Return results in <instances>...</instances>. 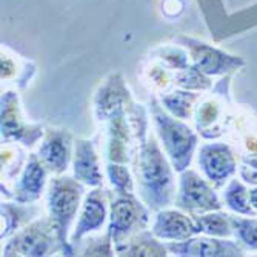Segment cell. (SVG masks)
Returning <instances> with one entry per match:
<instances>
[{"label": "cell", "mask_w": 257, "mask_h": 257, "mask_svg": "<svg viewBox=\"0 0 257 257\" xmlns=\"http://www.w3.org/2000/svg\"><path fill=\"white\" fill-rule=\"evenodd\" d=\"M140 179H142L144 194L148 203L153 206H160L167 203L171 197V174L162 153L156 147L154 140L144 147L140 154Z\"/></svg>", "instance_id": "1"}, {"label": "cell", "mask_w": 257, "mask_h": 257, "mask_svg": "<svg viewBox=\"0 0 257 257\" xmlns=\"http://www.w3.org/2000/svg\"><path fill=\"white\" fill-rule=\"evenodd\" d=\"M82 196V188L71 179H54L50 188V209L51 222L54 225L59 242L65 243V236L68 225L74 219L79 200Z\"/></svg>", "instance_id": "2"}, {"label": "cell", "mask_w": 257, "mask_h": 257, "mask_svg": "<svg viewBox=\"0 0 257 257\" xmlns=\"http://www.w3.org/2000/svg\"><path fill=\"white\" fill-rule=\"evenodd\" d=\"M154 117L176 170L182 171L191 160V154L196 147V136L186 126L174 122L157 108H154Z\"/></svg>", "instance_id": "3"}, {"label": "cell", "mask_w": 257, "mask_h": 257, "mask_svg": "<svg viewBox=\"0 0 257 257\" xmlns=\"http://www.w3.org/2000/svg\"><path fill=\"white\" fill-rule=\"evenodd\" d=\"M180 208L186 211H214L220 208V202L214 191L193 171L183 174L182 188L177 199Z\"/></svg>", "instance_id": "4"}, {"label": "cell", "mask_w": 257, "mask_h": 257, "mask_svg": "<svg viewBox=\"0 0 257 257\" xmlns=\"http://www.w3.org/2000/svg\"><path fill=\"white\" fill-rule=\"evenodd\" d=\"M53 222L43 220L31 225L5 248V255H45L51 248Z\"/></svg>", "instance_id": "5"}, {"label": "cell", "mask_w": 257, "mask_h": 257, "mask_svg": "<svg viewBox=\"0 0 257 257\" xmlns=\"http://www.w3.org/2000/svg\"><path fill=\"white\" fill-rule=\"evenodd\" d=\"M199 163L206 177L216 186L223 185L225 180L236 171V160L229 148L219 144L203 147L199 156Z\"/></svg>", "instance_id": "6"}, {"label": "cell", "mask_w": 257, "mask_h": 257, "mask_svg": "<svg viewBox=\"0 0 257 257\" xmlns=\"http://www.w3.org/2000/svg\"><path fill=\"white\" fill-rule=\"evenodd\" d=\"M188 42L191 43L190 48L193 51V59L196 62L197 69L205 74H225L243 66V60L237 57L226 56L225 53H220L219 50H214L205 43L193 40Z\"/></svg>", "instance_id": "7"}, {"label": "cell", "mask_w": 257, "mask_h": 257, "mask_svg": "<svg viewBox=\"0 0 257 257\" xmlns=\"http://www.w3.org/2000/svg\"><path fill=\"white\" fill-rule=\"evenodd\" d=\"M147 222V214L144 213L134 199L131 197H119L112 202V214H111V226L109 232L115 240L126 236L136 225L142 226Z\"/></svg>", "instance_id": "8"}, {"label": "cell", "mask_w": 257, "mask_h": 257, "mask_svg": "<svg viewBox=\"0 0 257 257\" xmlns=\"http://www.w3.org/2000/svg\"><path fill=\"white\" fill-rule=\"evenodd\" d=\"M168 248L182 255H242L243 246L231 240L194 239L183 243H171Z\"/></svg>", "instance_id": "9"}, {"label": "cell", "mask_w": 257, "mask_h": 257, "mask_svg": "<svg viewBox=\"0 0 257 257\" xmlns=\"http://www.w3.org/2000/svg\"><path fill=\"white\" fill-rule=\"evenodd\" d=\"M40 157L45 165L56 173L66 170L69 157V136L63 131H50L40 150Z\"/></svg>", "instance_id": "10"}, {"label": "cell", "mask_w": 257, "mask_h": 257, "mask_svg": "<svg viewBox=\"0 0 257 257\" xmlns=\"http://www.w3.org/2000/svg\"><path fill=\"white\" fill-rule=\"evenodd\" d=\"M196 232H199L197 225H194L193 220L186 216L176 211L159 214L154 225V234L162 239H186Z\"/></svg>", "instance_id": "11"}, {"label": "cell", "mask_w": 257, "mask_h": 257, "mask_svg": "<svg viewBox=\"0 0 257 257\" xmlns=\"http://www.w3.org/2000/svg\"><path fill=\"white\" fill-rule=\"evenodd\" d=\"M103 220H105V205L102 200V194H100V191H94V193H91V196H88V199L85 202L83 211H82L80 220L76 226L73 240L82 237L89 231L97 229L103 223Z\"/></svg>", "instance_id": "12"}, {"label": "cell", "mask_w": 257, "mask_h": 257, "mask_svg": "<svg viewBox=\"0 0 257 257\" xmlns=\"http://www.w3.org/2000/svg\"><path fill=\"white\" fill-rule=\"evenodd\" d=\"M76 177L89 185L100 183V173L97 167L96 154L89 142H77L76 145V162H74Z\"/></svg>", "instance_id": "13"}, {"label": "cell", "mask_w": 257, "mask_h": 257, "mask_svg": "<svg viewBox=\"0 0 257 257\" xmlns=\"http://www.w3.org/2000/svg\"><path fill=\"white\" fill-rule=\"evenodd\" d=\"M43 183H45V170L42 167V163L36 157H33L25 170V174H23L19 183L17 200L30 202L37 199L42 193Z\"/></svg>", "instance_id": "14"}, {"label": "cell", "mask_w": 257, "mask_h": 257, "mask_svg": "<svg viewBox=\"0 0 257 257\" xmlns=\"http://www.w3.org/2000/svg\"><path fill=\"white\" fill-rule=\"evenodd\" d=\"M225 202L228 203V206L232 209V211H236L239 214H245V216L255 214L252 209V205L249 202V193L237 180H232L228 185V188L225 191Z\"/></svg>", "instance_id": "15"}, {"label": "cell", "mask_w": 257, "mask_h": 257, "mask_svg": "<svg viewBox=\"0 0 257 257\" xmlns=\"http://www.w3.org/2000/svg\"><path fill=\"white\" fill-rule=\"evenodd\" d=\"M197 228L202 232H206L209 236H217V237H229L232 232L231 225V216L223 213H213L203 217H199Z\"/></svg>", "instance_id": "16"}, {"label": "cell", "mask_w": 257, "mask_h": 257, "mask_svg": "<svg viewBox=\"0 0 257 257\" xmlns=\"http://www.w3.org/2000/svg\"><path fill=\"white\" fill-rule=\"evenodd\" d=\"M231 225L240 245L257 251V219L231 217Z\"/></svg>", "instance_id": "17"}, {"label": "cell", "mask_w": 257, "mask_h": 257, "mask_svg": "<svg viewBox=\"0 0 257 257\" xmlns=\"http://www.w3.org/2000/svg\"><path fill=\"white\" fill-rule=\"evenodd\" d=\"M194 100V94H188V92H174L173 96L165 97L167 106L179 117H185L190 111L191 102Z\"/></svg>", "instance_id": "18"}, {"label": "cell", "mask_w": 257, "mask_h": 257, "mask_svg": "<svg viewBox=\"0 0 257 257\" xmlns=\"http://www.w3.org/2000/svg\"><path fill=\"white\" fill-rule=\"evenodd\" d=\"M109 177H111L112 185H115V188L120 193L131 191V180H130V174L126 168L117 167V165H109Z\"/></svg>", "instance_id": "19"}, {"label": "cell", "mask_w": 257, "mask_h": 257, "mask_svg": "<svg viewBox=\"0 0 257 257\" xmlns=\"http://www.w3.org/2000/svg\"><path fill=\"white\" fill-rule=\"evenodd\" d=\"M249 202H251V205L257 209V188L252 190V191L249 193Z\"/></svg>", "instance_id": "20"}]
</instances>
